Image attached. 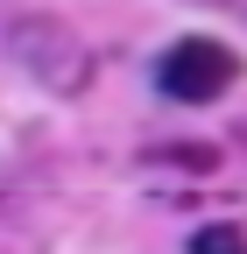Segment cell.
I'll return each instance as SVG.
<instances>
[{"label":"cell","mask_w":247,"mask_h":254,"mask_svg":"<svg viewBox=\"0 0 247 254\" xmlns=\"http://www.w3.org/2000/svg\"><path fill=\"white\" fill-rule=\"evenodd\" d=\"M163 92L170 99H184V106H205V99H219V92L240 78V57L226 50V43H212V36H184L170 57H163Z\"/></svg>","instance_id":"cell-1"},{"label":"cell","mask_w":247,"mask_h":254,"mask_svg":"<svg viewBox=\"0 0 247 254\" xmlns=\"http://www.w3.org/2000/svg\"><path fill=\"white\" fill-rule=\"evenodd\" d=\"M191 254H247V233L240 226H205V233H191Z\"/></svg>","instance_id":"cell-2"}]
</instances>
